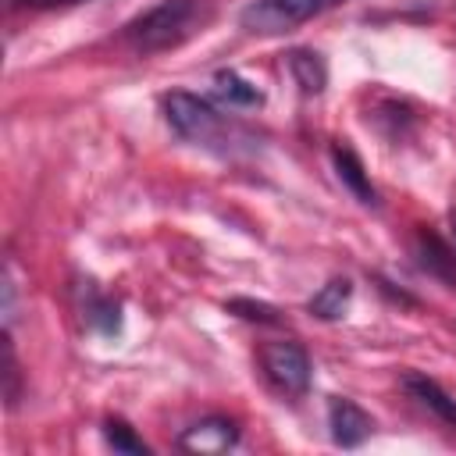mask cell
I'll return each mask as SVG.
<instances>
[{
	"label": "cell",
	"instance_id": "obj_1",
	"mask_svg": "<svg viewBox=\"0 0 456 456\" xmlns=\"http://www.w3.org/2000/svg\"><path fill=\"white\" fill-rule=\"evenodd\" d=\"M200 21V0H160L125 25V39L139 53H160L182 43Z\"/></svg>",
	"mask_w": 456,
	"mask_h": 456
},
{
	"label": "cell",
	"instance_id": "obj_2",
	"mask_svg": "<svg viewBox=\"0 0 456 456\" xmlns=\"http://www.w3.org/2000/svg\"><path fill=\"white\" fill-rule=\"evenodd\" d=\"M164 114H167V125L182 139H192V142H214L224 132L221 114L207 100H200L196 93H185V89H171L164 96Z\"/></svg>",
	"mask_w": 456,
	"mask_h": 456
},
{
	"label": "cell",
	"instance_id": "obj_3",
	"mask_svg": "<svg viewBox=\"0 0 456 456\" xmlns=\"http://www.w3.org/2000/svg\"><path fill=\"white\" fill-rule=\"evenodd\" d=\"M260 367H264L267 381L285 395H303L310 388L314 367H310L306 349L296 346V342H285V338L281 342H264L260 346Z\"/></svg>",
	"mask_w": 456,
	"mask_h": 456
},
{
	"label": "cell",
	"instance_id": "obj_4",
	"mask_svg": "<svg viewBox=\"0 0 456 456\" xmlns=\"http://www.w3.org/2000/svg\"><path fill=\"white\" fill-rule=\"evenodd\" d=\"M239 445V424L228 417H203L196 424H189L178 435V449L196 452V456H214V452H228Z\"/></svg>",
	"mask_w": 456,
	"mask_h": 456
},
{
	"label": "cell",
	"instance_id": "obj_5",
	"mask_svg": "<svg viewBox=\"0 0 456 456\" xmlns=\"http://www.w3.org/2000/svg\"><path fill=\"white\" fill-rule=\"evenodd\" d=\"M328 428H331V442L335 445L356 449L374 431V417L360 403H353L346 395H331L328 399Z\"/></svg>",
	"mask_w": 456,
	"mask_h": 456
},
{
	"label": "cell",
	"instance_id": "obj_6",
	"mask_svg": "<svg viewBox=\"0 0 456 456\" xmlns=\"http://www.w3.org/2000/svg\"><path fill=\"white\" fill-rule=\"evenodd\" d=\"M331 164H335V175L342 178V185H346L363 207H378V203H381V200H378V189H374V182H370V175H367V167H363V160H360V153H356L353 146L335 142V146H331Z\"/></svg>",
	"mask_w": 456,
	"mask_h": 456
},
{
	"label": "cell",
	"instance_id": "obj_7",
	"mask_svg": "<svg viewBox=\"0 0 456 456\" xmlns=\"http://www.w3.org/2000/svg\"><path fill=\"white\" fill-rule=\"evenodd\" d=\"M403 388L410 392V399H417L428 413H435L442 424L456 428V395H449L435 378L420 374V370H406L403 374Z\"/></svg>",
	"mask_w": 456,
	"mask_h": 456
},
{
	"label": "cell",
	"instance_id": "obj_8",
	"mask_svg": "<svg viewBox=\"0 0 456 456\" xmlns=\"http://www.w3.org/2000/svg\"><path fill=\"white\" fill-rule=\"evenodd\" d=\"M417 256H420V267H424L428 274H435V278L456 285V249H452L442 235L420 228V232H417Z\"/></svg>",
	"mask_w": 456,
	"mask_h": 456
},
{
	"label": "cell",
	"instance_id": "obj_9",
	"mask_svg": "<svg viewBox=\"0 0 456 456\" xmlns=\"http://www.w3.org/2000/svg\"><path fill=\"white\" fill-rule=\"evenodd\" d=\"M285 64H289L292 82L299 86L303 96H317V93H324V86H328V64H324V57H321L317 50L296 46V50H289Z\"/></svg>",
	"mask_w": 456,
	"mask_h": 456
},
{
	"label": "cell",
	"instance_id": "obj_10",
	"mask_svg": "<svg viewBox=\"0 0 456 456\" xmlns=\"http://www.w3.org/2000/svg\"><path fill=\"white\" fill-rule=\"evenodd\" d=\"M349 299H353V281L342 278V274H335V278H328V281L310 296L306 310H310V317H317V321H338V317L346 314Z\"/></svg>",
	"mask_w": 456,
	"mask_h": 456
},
{
	"label": "cell",
	"instance_id": "obj_11",
	"mask_svg": "<svg viewBox=\"0 0 456 456\" xmlns=\"http://www.w3.org/2000/svg\"><path fill=\"white\" fill-rule=\"evenodd\" d=\"M214 96H217L221 103H228V107H260V103H264L260 89H256L253 82H246V78H242L239 71H232V68L214 71Z\"/></svg>",
	"mask_w": 456,
	"mask_h": 456
},
{
	"label": "cell",
	"instance_id": "obj_12",
	"mask_svg": "<svg viewBox=\"0 0 456 456\" xmlns=\"http://www.w3.org/2000/svg\"><path fill=\"white\" fill-rule=\"evenodd\" d=\"M103 438H107V445H110L114 452H128V456H146V452H150V445H146V442L135 435V428L125 424L121 417L103 420Z\"/></svg>",
	"mask_w": 456,
	"mask_h": 456
},
{
	"label": "cell",
	"instance_id": "obj_13",
	"mask_svg": "<svg viewBox=\"0 0 456 456\" xmlns=\"http://www.w3.org/2000/svg\"><path fill=\"white\" fill-rule=\"evenodd\" d=\"M224 310L235 314V317H242V321H256V324H274L278 321V310L271 303H256V299H246V296L228 299Z\"/></svg>",
	"mask_w": 456,
	"mask_h": 456
},
{
	"label": "cell",
	"instance_id": "obj_14",
	"mask_svg": "<svg viewBox=\"0 0 456 456\" xmlns=\"http://www.w3.org/2000/svg\"><path fill=\"white\" fill-rule=\"evenodd\" d=\"M89 321H93L103 335H114V331L121 328V310H118L114 299H93V306H89Z\"/></svg>",
	"mask_w": 456,
	"mask_h": 456
},
{
	"label": "cell",
	"instance_id": "obj_15",
	"mask_svg": "<svg viewBox=\"0 0 456 456\" xmlns=\"http://www.w3.org/2000/svg\"><path fill=\"white\" fill-rule=\"evenodd\" d=\"M21 7H64V4H82V0H14Z\"/></svg>",
	"mask_w": 456,
	"mask_h": 456
},
{
	"label": "cell",
	"instance_id": "obj_16",
	"mask_svg": "<svg viewBox=\"0 0 456 456\" xmlns=\"http://www.w3.org/2000/svg\"><path fill=\"white\" fill-rule=\"evenodd\" d=\"M314 4H317V14H321V11H328V7H335V4H346V0H314Z\"/></svg>",
	"mask_w": 456,
	"mask_h": 456
},
{
	"label": "cell",
	"instance_id": "obj_17",
	"mask_svg": "<svg viewBox=\"0 0 456 456\" xmlns=\"http://www.w3.org/2000/svg\"><path fill=\"white\" fill-rule=\"evenodd\" d=\"M449 221H452V235H456V207L449 210Z\"/></svg>",
	"mask_w": 456,
	"mask_h": 456
}]
</instances>
